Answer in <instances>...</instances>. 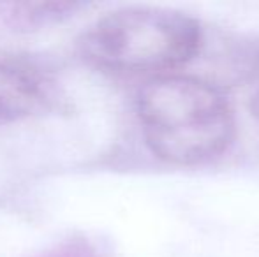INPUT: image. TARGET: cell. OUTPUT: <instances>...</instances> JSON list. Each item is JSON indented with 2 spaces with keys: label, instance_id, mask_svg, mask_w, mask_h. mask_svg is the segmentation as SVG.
Here are the masks:
<instances>
[{
  "label": "cell",
  "instance_id": "6da1fadb",
  "mask_svg": "<svg viewBox=\"0 0 259 257\" xmlns=\"http://www.w3.org/2000/svg\"><path fill=\"white\" fill-rule=\"evenodd\" d=\"M138 118L147 146L173 166H196L224 153L235 117L215 86L192 76H157L141 86Z\"/></svg>",
  "mask_w": 259,
  "mask_h": 257
},
{
  "label": "cell",
  "instance_id": "7a4b0ae2",
  "mask_svg": "<svg viewBox=\"0 0 259 257\" xmlns=\"http://www.w3.org/2000/svg\"><path fill=\"white\" fill-rule=\"evenodd\" d=\"M78 46L90 64L108 71H169L194 59L201 27L175 9L122 7L94 21Z\"/></svg>",
  "mask_w": 259,
  "mask_h": 257
},
{
  "label": "cell",
  "instance_id": "3957f363",
  "mask_svg": "<svg viewBox=\"0 0 259 257\" xmlns=\"http://www.w3.org/2000/svg\"><path fill=\"white\" fill-rule=\"evenodd\" d=\"M37 83L20 69L0 64V125L28 118L41 108Z\"/></svg>",
  "mask_w": 259,
  "mask_h": 257
},
{
  "label": "cell",
  "instance_id": "277c9868",
  "mask_svg": "<svg viewBox=\"0 0 259 257\" xmlns=\"http://www.w3.org/2000/svg\"><path fill=\"white\" fill-rule=\"evenodd\" d=\"M250 108H252L254 117H256L257 120H259V92L252 97V102H250Z\"/></svg>",
  "mask_w": 259,
  "mask_h": 257
}]
</instances>
